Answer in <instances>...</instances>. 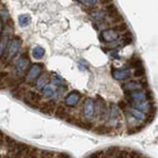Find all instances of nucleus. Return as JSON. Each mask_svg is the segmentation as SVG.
I'll return each mask as SVG.
<instances>
[{"label": "nucleus", "instance_id": "obj_1", "mask_svg": "<svg viewBox=\"0 0 158 158\" xmlns=\"http://www.w3.org/2000/svg\"><path fill=\"white\" fill-rule=\"evenodd\" d=\"M95 102V117L98 118L101 122H105L107 121L108 113H109V107L106 106V101L98 96Z\"/></svg>", "mask_w": 158, "mask_h": 158}, {"label": "nucleus", "instance_id": "obj_2", "mask_svg": "<svg viewBox=\"0 0 158 158\" xmlns=\"http://www.w3.org/2000/svg\"><path fill=\"white\" fill-rule=\"evenodd\" d=\"M30 65V60L27 56V54H23L16 60L14 64V75L16 77H22L26 73V71L28 70Z\"/></svg>", "mask_w": 158, "mask_h": 158}, {"label": "nucleus", "instance_id": "obj_3", "mask_svg": "<svg viewBox=\"0 0 158 158\" xmlns=\"http://www.w3.org/2000/svg\"><path fill=\"white\" fill-rule=\"evenodd\" d=\"M121 109L119 108L118 105L111 102L109 105V113H108V118L107 122L108 125H110L112 128L119 129V127H121Z\"/></svg>", "mask_w": 158, "mask_h": 158}, {"label": "nucleus", "instance_id": "obj_4", "mask_svg": "<svg viewBox=\"0 0 158 158\" xmlns=\"http://www.w3.org/2000/svg\"><path fill=\"white\" fill-rule=\"evenodd\" d=\"M41 100H42V95H40L37 91H32V90H28L25 96V98H23L25 104L31 108H39Z\"/></svg>", "mask_w": 158, "mask_h": 158}, {"label": "nucleus", "instance_id": "obj_5", "mask_svg": "<svg viewBox=\"0 0 158 158\" xmlns=\"http://www.w3.org/2000/svg\"><path fill=\"white\" fill-rule=\"evenodd\" d=\"M148 86L147 80H144L143 82V79L141 81H137V80H130V81H127L121 84V88L125 92H131V91H137V90H143Z\"/></svg>", "mask_w": 158, "mask_h": 158}, {"label": "nucleus", "instance_id": "obj_6", "mask_svg": "<svg viewBox=\"0 0 158 158\" xmlns=\"http://www.w3.org/2000/svg\"><path fill=\"white\" fill-rule=\"evenodd\" d=\"M120 38V34L114 27L102 30L100 34V40L104 43H112Z\"/></svg>", "mask_w": 158, "mask_h": 158}, {"label": "nucleus", "instance_id": "obj_7", "mask_svg": "<svg viewBox=\"0 0 158 158\" xmlns=\"http://www.w3.org/2000/svg\"><path fill=\"white\" fill-rule=\"evenodd\" d=\"M104 11H105V14L108 18H110L113 23H119L124 21L123 17L121 16L118 9L116 8V6H115L113 3H109V4L105 5Z\"/></svg>", "mask_w": 158, "mask_h": 158}, {"label": "nucleus", "instance_id": "obj_8", "mask_svg": "<svg viewBox=\"0 0 158 158\" xmlns=\"http://www.w3.org/2000/svg\"><path fill=\"white\" fill-rule=\"evenodd\" d=\"M42 70H43V64H34L30 65V68L27 72V82L30 84L34 83L37 80V78L41 75Z\"/></svg>", "mask_w": 158, "mask_h": 158}, {"label": "nucleus", "instance_id": "obj_9", "mask_svg": "<svg viewBox=\"0 0 158 158\" xmlns=\"http://www.w3.org/2000/svg\"><path fill=\"white\" fill-rule=\"evenodd\" d=\"M22 46V39L19 36H13V38L10 39L8 46V60L13 59L19 53Z\"/></svg>", "mask_w": 158, "mask_h": 158}, {"label": "nucleus", "instance_id": "obj_10", "mask_svg": "<svg viewBox=\"0 0 158 158\" xmlns=\"http://www.w3.org/2000/svg\"><path fill=\"white\" fill-rule=\"evenodd\" d=\"M82 94L78 91L74 90L69 92L64 97V105L69 107H74L81 100Z\"/></svg>", "mask_w": 158, "mask_h": 158}, {"label": "nucleus", "instance_id": "obj_11", "mask_svg": "<svg viewBox=\"0 0 158 158\" xmlns=\"http://www.w3.org/2000/svg\"><path fill=\"white\" fill-rule=\"evenodd\" d=\"M83 114L84 117L91 120L95 117V102L91 98H87L83 104Z\"/></svg>", "mask_w": 158, "mask_h": 158}, {"label": "nucleus", "instance_id": "obj_12", "mask_svg": "<svg viewBox=\"0 0 158 158\" xmlns=\"http://www.w3.org/2000/svg\"><path fill=\"white\" fill-rule=\"evenodd\" d=\"M111 76L117 81H124L131 77V72L128 69H116L111 66Z\"/></svg>", "mask_w": 158, "mask_h": 158}, {"label": "nucleus", "instance_id": "obj_13", "mask_svg": "<svg viewBox=\"0 0 158 158\" xmlns=\"http://www.w3.org/2000/svg\"><path fill=\"white\" fill-rule=\"evenodd\" d=\"M56 107H57V102L55 100L50 99L49 101H46L43 102L42 104H40L39 106V111L44 113L46 115H52L55 113V110H56Z\"/></svg>", "mask_w": 158, "mask_h": 158}, {"label": "nucleus", "instance_id": "obj_14", "mask_svg": "<svg viewBox=\"0 0 158 158\" xmlns=\"http://www.w3.org/2000/svg\"><path fill=\"white\" fill-rule=\"evenodd\" d=\"M18 143L19 142H17L15 139H13L12 137H9V136H6L5 137V148L7 149V152L9 154H12L14 155L15 151L17 149V147H18Z\"/></svg>", "mask_w": 158, "mask_h": 158}, {"label": "nucleus", "instance_id": "obj_15", "mask_svg": "<svg viewBox=\"0 0 158 158\" xmlns=\"http://www.w3.org/2000/svg\"><path fill=\"white\" fill-rule=\"evenodd\" d=\"M57 86L54 85L52 82H48L46 84V86L42 89V92H43V96L47 99H53L55 95L57 93Z\"/></svg>", "mask_w": 158, "mask_h": 158}, {"label": "nucleus", "instance_id": "obj_16", "mask_svg": "<svg viewBox=\"0 0 158 158\" xmlns=\"http://www.w3.org/2000/svg\"><path fill=\"white\" fill-rule=\"evenodd\" d=\"M50 80V75L47 73V72H44V73H41V75L37 78V80L34 82L35 84V89L37 91H41L43 89L46 84L49 82Z\"/></svg>", "mask_w": 158, "mask_h": 158}, {"label": "nucleus", "instance_id": "obj_17", "mask_svg": "<svg viewBox=\"0 0 158 158\" xmlns=\"http://www.w3.org/2000/svg\"><path fill=\"white\" fill-rule=\"evenodd\" d=\"M54 114H55V116H56L57 118L62 119V120H66L70 116L69 111H68V109H66V107L64 106H63V105L57 106L56 110H55Z\"/></svg>", "mask_w": 158, "mask_h": 158}, {"label": "nucleus", "instance_id": "obj_18", "mask_svg": "<svg viewBox=\"0 0 158 158\" xmlns=\"http://www.w3.org/2000/svg\"><path fill=\"white\" fill-rule=\"evenodd\" d=\"M11 75L8 71H0V90H4L9 87Z\"/></svg>", "mask_w": 158, "mask_h": 158}, {"label": "nucleus", "instance_id": "obj_19", "mask_svg": "<svg viewBox=\"0 0 158 158\" xmlns=\"http://www.w3.org/2000/svg\"><path fill=\"white\" fill-rule=\"evenodd\" d=\"M9 42H10V36L8 33H5L2 35L1 39H0V59H1L4 54L7 51V48L9 46Z\"/></svg>", "mask_w": 158, "mask_h": 158}, {"label": "nucleus", "instance_id": "obj_20", "mask_svg": "<svg viewBox=\"0 0 158 158\" xmlns=\"http://www.w3.org/2000/svg\"><path fill=\"white\" fill-rule=\"evenodd\" d=\"M27 92V90L25 87H21L20 85H18V86L12 89V96H13L16 100H23Z\"/></svg>", "mask_w": 158, "mask_h": 158}, {"label": "nucleus", "instance_id": "obj_21", "mask_svg": "<svg viewBox=\"0 0 158 158\" xmlns=\"http://www.w3.org/2000/svg\"><path fill=\"white\" fill-rule=\"evenodd\" d=\"M94 132L98 135H107V134L111 133L112 131V127L110 125H106V124H99L98 126H96L93 128Z\"/></svg>", "mask_w": 158, "mask_h": 158}, {"label": "nucleus", "instance_id": "obj_22", "mask_svg": "<svg viewBox=\"0 0 158 158\" xmlns=\"http://www.w3.org/2000/svg\"><path fill=\"white\" fill-rule=\"evenodd\" d=\"M127 65H128L130 69H137V68H139V66H143V60L139 57L134 55V56H132L128 60Z\"/></svg>", "mask_w": 158, "mask_h": 158}, {"label": "nucleus", "instance_id": "obj_23", "mask_svg": "<svg viewBox=\"0 0 158 158\" xmlns=\"http://www.w3.org/2000/svg\"><path fill=\"white\" fill-rule=\"evenodd\" d=\"M18 21H19V25L21 27H27L31 23V18L28 14H22L18 17Z\"/></svg>", "mask_w": 158, "mask_h": 158}, {"label": "nucleus", "instance_id": "obj_24", "mask_svg": "<svg viewBox=\"0 0 158 158\" xmlns=\"http://www.w3.org/2000/svg\"><path fill=\"white\" fill-rule=\"evenodd\" d=\"M31 55L35 60H41L45 56V49L41 46H35L31 50Z\"/></svg>", "mask_w": 158, "mask_h": 158}, {"label": "nucleus", "instance_id": "obj_25", "mask_svg": "<svg viewBox=\"0 0 158 158\" xmlns=\"http://www.w3.org/2000/svg\"><path fill=\"white\" fill-rule=\"evenodd\" d=\"M133 41H134V36L129 30L125 31V33L122 35V37H121V44H122V46L131 45L133 43Z\"/></svg>", "mask_w": 158, "mask_h": 158}, {"label": "nucleus", "instance_id": "obj_26", "mask_svg": "<svg viewBox=\"0 0 158 158\" xmlns=\"http://www.w3.org/2000/svg\"><path fill=\"white\" fill-rule=\"evenodd\" d=\"M51 82L54 85H56L57 87L60 86V85H63V84H65L64 81L63 80V78L60 77V75H58V74H55V75L51 76Z\"/></svg>", "mask_w": 158, "mask_h": 158}, {"label": "nucleus", "instance_id": "obj_27", "mask_svg": "<svg viewBox=\"0 0 158 158\" xmlns=\"http://www.w3.org/2000/svg\"><path fill=\"white\" fill-rule=\"evenodd\" d=\"M75 1L83 3L84 5H86L89 8H95V6L97 5V3H98L100 0H75Z\"/></svg>", "mask_w": 158, "mask_h": 158}, {"label": "nucleus", "instance_id": "obj_28", "mask_svg": "<svg viewBox=\"0 0 158 158\" xmlns=\"http://www.w3.org/2000/svg\"><path fill=\"white\" fill-rule=\"evenodd\" d=\"M145 75V70L143 69V66H139V68L135 69V71H134V76L137 78H141V77H144Z\"/></svg>", "mask_w": 158, "mask_h": 158}, {"label": "nucleus", "instance_id": "obj_29", "mask_svg": "<svg viewBox=\"0 0 158 158\" xmlns=\"http://www.w3.org/2000/svg\"><path fill=\"white\" fill-rule=\"evenodd\" d=\"M114 28L116 29L119 33L120 32H125V31H127V30H128V25H127V23H124V22H121Z\"/></svg>", "mask_w": 158, "mask_h": 158}, {"label": "nucleus", "instance_id": "obj_30", "mask_svg": "<svg viewBox=\"0 0 158 158\" xmlns=\"http://www.w3.org/2000/svg\"><path fill=\"white\" fill-rule=\"evenodd\" d=\"M78 64H79V69H80V70H86V69H88V68H89L88 64H87L86 62H85V60H84L83 59H81L80 60H79Z\"/></svg>", "mask_w": 158, "mask_h": 158}, {"label": "nucleus", "instance_id": "obj_31", "mask_svg": "<svg viewBox=\"0 0 158 158\" xmlns=\"http://www.w3.org/2000/svg\"><path fill=\"white\" fill-rule=\"evenodd\" d=\"M5 137H6V135L1 130H0V148L3 147V145L5 144Z\"/></svg>", "mask_w": 158, "mask_h": 158}, {"label": "nucleus", "instance_id": "obj_32", "mask_svg": "<svg viewBox=\"0 0 158 158\" xmlns=\"http://www.w3.org/2000/svg\"><path fill=\"white\" fill-rule=\"evenodd\" d=\"M3 29H4V23H3V20H2V18L0 17V39H1V37H2Z\"/></svg>", "mask_w": 158, "mask_h": 158}, {"label": "nucleus", "instance_id": "obj_33", "mask_svg": "<svg viewBox=\"0 0 158 158\" xmlns=\"http://www.w3.org/2000/svg\"><path fill=\"white\" fill-rule=\"evenodd\" d=\"M113 0H100V2L102 4V5H106V4H109L111 3Z\"/></svg>", "mask_w": 158, "mask_h": 158}]
</instances>
